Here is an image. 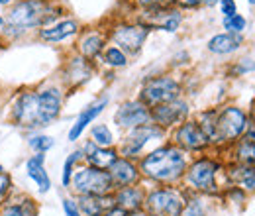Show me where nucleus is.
<instances>
[{
    "mask_svg": "<svg viewBox=\"0 0 255 216\" xmlns=\"http://www.w3.org/2000/svg\"><path fill=\"white\" fill-rule=\"evenodd\" d=\"M63 213L65 216H83L81 211H79V207H77V201L71 199V197L63 199Z\"/></svg>",
    "mask_w": 255,
    "mask_h": 216,
    "instance_id": "36",
    "label": "nucleus"
},
{
    "mask_svg": "<svg viewBox=\"0 0 255 216\" xmlns=\"http://www.w3.org/2000/svg\"><path fill=\"white\" fill-rule=\"evenodd\" d=\"M149 33H151V30L147 26L139 24L137 20L135 22H116V24H112L106 30L108 41L112 45L120 47L129 57L131 55H137L143 49Z\"/></svg>",
    "mask_w": 255,
    "mask_h": 216,
    "instance_id": "9",
    "label": "nucleus"
},
{
    "mask_svg": "<svg viewBox=\"0 0 255 216\" xmlns=\"http://www.w3.org/2000/svg\"><path fill=\"white\" fill-rule=\"evenodd\" d=\"M181 216H206V209H204V205H202V201L198 197H192V199L187 201Z\"/></svg>",
    "mask_w": 255,
    "mask_h": 216,
    "instance_id": "34",
    "label": "nucleus"
},
{
    "mask_svg": "<svg viewBox=\"0 0 255 216\" xmlns=\"http://www.w3.org/2000/svg\"><path fill=\"white\" fill-rule=\"evenodd\" d=\"M226 175L236 187H242L244 191H255V165L232 163L228 165Z\"/></svg>",
    "mask_w": 255,
    "mask_h": 216,
    "instance_id": "26",
    "label": "nucleus"
},
{
    "mask_svg": "<svg viewBox=\"0 0 255 216\" xmlns=\"http://www.w3.org/2000/svg\"><path fill=\"white\" fill-rule=\"evenodd\" d=\"M89 140L96 146H100V148H112L116 144L114 134L108 128V124H93L89 128Z\"/></svg>",
    "mask_w": 255,
    "mask_h": 216,
    "instance_id": "28",
    "label": "nucleus"
},
{
    "mask_svg": "<svg viewBox=\"0 0 255 216\" xmlns=\"http://www.w3.org/2000/svg\"><path fill=\"white\" fill-rule=\"evenodd\" d=\"M12 187H14V183H12V175L0 167V207H2V205L8 201V197L14 193Z\"/></svg>",
    "mask_w": 255,
    "mask_h": 216,
    "instance_id": "33",
    "label": "nucleus"
},
{
    "mask_svg": "<svg viewBox=\"0 0 255 216\" xmlns=\"http://www.w3.org/2000/svg\"><path fill=\"white\" fill-rule=\"evenodd\" d=\"M2 28H4V16H0V31H2Z\"/></svg>",
    "mask_w": 255,
    "mask_h": 216,
    "instance_id": "45",
    "label": "nucleus"
},
{
    "mask_svg": "<svg viewBox=\"0 0 255 216\" xmlns=\"http://www.w3.org/2000/svg\"><path fill=\"white\" fill-rule=\"evenodd\" d=\"M77 207L83 216H102L108 209L114 207L112 195H79Z\"/></svg>",
    "mask_w": 255,
    "mask_h": 216,
    "instance_id": "24",
    "label": "nucleus"
},
{
    "mask_svg": "<svg viewBox=\"0 0 255 216\" xmlns=\"http://www.w3.org/2000/svg\"><path fill=\"white\" fill-rule=\"evenodd\" d=\"M218 6H220V12L224 14V18L234 16V14L238 12V4H236V0H220Z\"/></svg>",
    "mask_w": 255,
    "mask_h": 216,
    "instance_id": "37",
    "label": "nucleus"
},
{
    "mask_svg": "<svg viewBox=\"0 0 255 216\" xmlns=\"http://www.w3.org/2000/svg\"><path fill=\"white\" fill-rule=\"evenodd\" d=\"M189 114H191V104L183 96H179L171 102H165V104L151 108V122L165 132H171L181 122H185L189 118Z\"/></svg>",
    "mask_w": 255,
    "mask_h": 216,
    "instance_id": "14",
    "label": "nucleus"
},
{
    "mask_svg": "<svg viewBox=\"0 0 255 216\" xmlns=\"http://www.w3.org/2000/svg\"><path fill=\"white\" fill-rule=\"evenodd\" d=\"M139 10H155V8H167L175 6V0H131Z\"/></svg>",
    "mask_w": 255,
    "mask_h": 216,
    "instance_id": "35",
    "label": "nucleus"
},
{
    "mask_svg": "<svg viewBox=\"0 0 255 216\" xmlns=\"http://www.w3.org/2000/svg\"><path fill=\"white\" fill-rule=\"evenodd\" d=\"M79 163H83V152H81V148L75 150V152H71V154L67 155V159L63 161L61 185H63L65 189H69V185H71V177H73V173H75V169H77Z\"/></svg>",
    "mask_w": 255,
    "mask_h": 216,
    "instance_id": "31",
    "label": "nucleus"
},
{
    "mask_svg": "<svg viewBox=\"0 0 255 216\" xmlns=\"http://www.w3.org/2000/svg\"><path fill=\"white\" fill-rule=\"evenodd\" d=\"M108 45V35L104 30H96V28H89V30L79 31V39H77V53L83 55L89 61H96L100 57V53L104 51V47Z\"/></svg>",
    "mask_w": 255,
    "mask_h": 216,
    "instance_id": "18",
    "label": "nucleus"
},
{
    "mask_svg": "<svg viewBox=\"0 0 255 216\" xmlns=\"http://www.w3.org/2000/svg\"><path fill=\"white\" fill-rule=\"evenodd\" d=\"M2 104H4V98H2V94H0V110H2Z\"/></svg>",
    "mask_w": 255,
    "mask_h": 216,
    "instance_id": "46",
    "label": "nucleus"
},
{
    "mask_svg": "<svg viewBox=\"0 0 255 216\" xmlns=\"http://www.w3.org/2000/svg\"><path fill=\"white\" fill-rule=\"evenodd\" d=\"M14 2H16V0H0V6H2V8H10Z\"/></svg>",
    "mask_w": 255,
    "mask_h": 216,
    "instance_id": "42",
    "label": "nucleus"
},
{
    "mask_svg": "<svg viewBox=\"0 0 255 216\" xmlns=\"http://www.w3.org/2000/svg\"><path fill=\"white\" fill-rule=\"evenodd\" d=\"M108 102H110V96L108 94H104V96H100V98H96L95 102H91L89 106H85L83 110H81V114L77 116V120L71 124V128H69V134H67V138H69V142L71 144H75V142H79L81 138H83V134L93 126L96 118L104 112V108L108 106Z\"/></svg>",
    "mask_w": 255,
    "mask_h": 216,
    "instance_id": "16",
    "label": "nucleus"
},
{
    "mask_svg": "<svg viewBox=\"0 0 255 216\" xmlns=\"http://www.w3.org/2000/svg\"><path fill=\"white\" fill-rule=\"evenodd\" d=\"M187 201V189L177 185H159L147 191L143 211L149 216H181Z\"/></svg>",
    "mask_w": 255,
    "mask_h": 216,
    "instance_id": "6",
    "label": "nucleus"
},
{
    "mask_svg": "<svg viewBox=\"0 0 255 216\" xmlns=\"http://www.w3.org/2000/svg\"><path fill=\"white\" fill-rule=\"evenodd\" d=\"M61 16L63 10H57L55 2L51 0H16L4 16L2 35L8 41H16L57 22Z\"/></svg>",
    "mask_w": 255,
    "mask_h": 216,
    "instance_id": "2",
    "label": "nucleus"
},
{
    "mask_svg": "<svg viewBox=\"0 0 255 216\" xmlns=\"http://www.w3.org/2000/svg\"><path fill=\"white\" fill-rule=\"evenodd\" d=\"M147 191L139 185H129V187H120L114 189L112 197H114V205L120 207L126 213H137L143 211V201H145Z\"/></svg>",
    "mask_w": 255,
    "mask_h": 216,
    "instance_id": "21",
    "label": "nucleus"
},
{
    "mask_svg": "<svg viewBox=\"0 0 255 216\" xmlns=\"http://www.w3.org/2000/svg\"><path fill=\"white\" fill-rule=\"evenodd\" d=\"M234 154H236V163H248L255 165V144L240 138L234 144Z\"/></svg>",
    "mask_w": 255,
    "mask_h": 216,
    "instance_id": "30",
    "label": "nucleus"
},
{
    "mask_svg": "<svg viewBox=\"0 0 255 216\" xmlns=\"http://www.w3.org/2000/svg\"><path fill=\"white\" fill-rule=\"evenodd\" d=\"M206 134L210 148L216 146H234L248 128V114L240 106L228 104L222 108H206L194 118Z\"/></svg>",
    "mask_w": 255,
    "mask_h": 216,
    "instance_id": "4",
    "label": "nucleus"
},
{
    "mask_svg": "<svg viewBox=\"0 0 255 216\" xmlns=\"http://www.w3.org/2000/svg\"><path fill=\"white\" fill-rule=\"evenodd\" d=\"M96 73L95 61L85 59L79 53L69 55L63 61L61 67V81H63V89H79L83 85H87Z\"/></svg>",
    "mask_w": 255,
    "mask_h": 216,
    "instance_id": "13",
    "label": "nucleus"
},
{
    "mask_svg": "<svg viewBox=\"0 0 255 216\" xmlns=\"http://www.w3.org/2000/svg\"><path fill=\"white\" fill-rule=\"evenodd\" d=\"M167 136L165 130H161L159 126H155L153 122L137 126L133 130H128L126 136L122 138L120 146H118V154L128 159H139L141 155L145 154V148L155 142V140H163Z\"/></svg>",
    "mask_w": 255,
    "mask_h": 216,
    "instance_id": "10",
    "label": "nucleus"
},
{
    "mask_svg": "<svg viewBox=\"0 0 255 216\" xmlns=\"http://www.w3.org/2000/svg\"><path fill=\"white\" fill-rule=\"evenodd\" d=\"M45 157H47L45 154H33L24 163L26 175H28L30 181H33V185L37 187L39 195H45V193L51 191V177L45 169Z\"/></svg>",
    "mask_w": 255,
    "mask_h": 216,
    "instance_id": "22",
    "label": "nucleus"
},
{
    "mask_svg": "<svg viewBox=\"0 0 255 216\" xmlns=\"http://www.w3.org/2000/svg\"><path fill=\"white\" fill-rule=\"evenodd\" d=\"M171 142L179 150H183L185 154H202V152H206L210 148V142H208L206 134L202 132L200 124L196 122L194 118H187L177 128H173Z\"/></svg>",
    "mask_w": 255,
    "mask_h": 216,
    "instance_id": "11",
    "label": "nucleus"
},
{
    "mask_svg": "<svg viewBox=\"0 0 255 216\" xmlns=\"http://www.w3.org/2000/svg\"><path fill=\"white\" fill-rule=\"evenodd\" d=\"M26 144H28V148L32 150L33 154H47L55 146V138H51V136H47L43 132H30Z\"/></svg>",
    "mask_w": 255,
    "mask_h": 216,
    "instance_id": "29",
    "label": "nucleus"
},
{
    "mask_svg": "<svg viewBox=\"0 0 255 216\" xmlns=\"http://www.w3.org/2000/svg\"><path fill=\"white\" fill-rule=\"evenodd\" d=\"M248 4H250V6H255V0H248Z\"/></svg>",
    "mask_w": 255,
    "mask_h": 216,
    "instance_id": "47",
    "label": "nucleus"
},
{
    "mask_svg": "<svg viewBox=\"0 0 255 216\" xmlns=\"http://www.w3.org/2000/svg\"><path fill=\"white\" fill-rule=\"evenodd\" d=\"M255 69V63L252 59H240L238 61V67L234 69V73L236 75H246V73H250V71H254Z\"/></svg>",
    "mask_w": 255,
    "mask_h": 216,
    "instance_id": "39",
    "label": "nucleus"
},
{
    "mask_svg": "<svg viewBox=\"0 0 255 216\" xmlns=\"http://www.w3.org/2000/svg\"><path fill=\"white\" fill-rule=\"evenodd\" d=\"M222 26L228 33H242V31L246 30V26H248V20H246L242 14H238V12H236L234 16L224 18Z\"/></svg>",
    "mask_w": 255,
    "mask_h": 216,
    "instance_id": "32",
    "label": "nucleus"
},
{
    "mask_svg": "<svg viewBox=\"0 0 255 216\" xmlns=\"http://www.w3.org/2000/svg\"><path fill=\"white\" fill-rule=\"evenodd\" d=\"M81 152H83V163L93 165L96 169H104V171H108L110 165L120 157L116 146H112V148H100V146L93 144L91 140H87L83 144Z\"/></svg>",
    "mask_w": 255,
    "mask_h": 216,
    "instance_id": "20",
    "label": "nucleus"
},
{
    "mask_svg": "<svg viewBox=\"0 0 255 216\" xmlns=\"http://www.w3.org/2000/svg\"><path fill=\"white\" fill-rule=\"evenodd\" d=\"M104 67H108V69H124L128 63H129V55L124 53L120 47H116V45H106L104 47V51L100 53V57H98Z\"/></svg>",
    "mask_w": 255,
    "mask_h": 216,
    "instance_id": "27",
    "label": "nucleus"
},
{
    "mask_svg": "<svg viewBox=\"0 0 255 216\" xmlns=\"http://www.w3.org/2000/svg\"><path fill=\"white\" fill-rule=\"evenodd\" d=\"M81 31V24L75 20V18H63V20H57L49 26H43L35 31V37L47 45H59L67 39L79 35Z\"/></svg>",
    "mask_w": 255,
    "mask_h": 216,
    "instance_id": "17",
    "label": "nucleus"
},
{
    "mask_svg": "<svg viewBox=\"0 0 255 216\" xmlns=\"http://www.w3.org/2000/svg\"><path fill=\"white\" fill-rule=\"evenodd\" d=\"M0 216H39V207L30 195L12 193L0 207Z\"/></svg>",
    "mask_w": 255,
    "mask_h": 216,
    "instance_id": "23",
    "label": "nucleus"
},
{
    "mask_svg": "<svg viewBox=\"0 0 255 216\" xmlns=\"http://www.w3.org/2000/svg\"><path fill=\"white\" fill-rule=\"evenodd\" d=\"M135 20L139 24L147 26L149 30L175 33V31H179L181 24H183V10H179L177 6L155 8V10H141Z\"/></svg>",
    "mask_w": 255,
    "mask_h": 216,
    "instance_id": "12",
    "label": "nucleus"
},
{
    "mask_svg": "<svg viewBox=\"0 0 255 216\" xmlns=\"http://www.w3.org/2000/svg\"><path fill=\"white\" fill-rule=\"evenodd\" d=\"M108 175L114 183V189H120V187H129V185H137L141 181V173H139V165L135 159H128V157H118L110 169H108Z\"/></svg>",
    "mask_w": 255,
    "mask_h": 216,
    "instance_id": "19",
    "label": "nucleus"
},
{
    "mask_svg": "<svg viewBox=\"0 0 255 216\" xmlns=\"http://www.w3.org/2000/svg\"><path fill=\"white\" fill-rule=\"evenodd\" d=\"M69 189L79 197V195H112L114 193V183L104 169H96L93 165L79 163Z\"/></svg>",
    "mask_w": 255,
    "mask_h": 216,
    "instance_id": "7",
    "label": "nucleus"
},
{
    "mask_svg": "<svg viewBox=\"0 0 255 216\" xmlns=\"http://www.w3.org/2000/svg\"><path fill=\"white\" fill-rule=\"evenodd\" d=\"M129 216H149L145 211H137V213H129Z\"/></svg>",
    "mask_w": 255,
    "mask_h": 216,
    "instance_id": "44",
    "label": "nucleus"
},
{
    "mask_svg": "<svg viewBox=\"0 0 255 216\" xmlns=\"http://www.w3.org/2000/svg\"><path fill=\"white\" fill-rule=\"evenodd\" d=\"M220 0H204V6H216Z\"/></svg>",
    "mask_w": 255,
    "mask_h": 216,
    "instance_id": "43",
    "label": "nucleus"
},
{
    "mask_svg": "<svg viewBox=\"0 0 255 216\" xmlns=\"http://www.w3.org/2000/svg\"><path fill=\"white\" fill-rule=\"evenodd\" d=\"M242 43H244L242 33H228V31H224V33L212 35V37L208 39L206 47H208V51L214 53V55H230V53L238 51V49L242 47Z\"/></svg>",
    "mask_w": 255,
    "mask_h": 216,
    "instance_id": "25",
    "label": "nucleus"
},
{
    "mask_svg": "<svg viewBox=\"0 0 255 216\" xmlns=\"http://www.w3.org/2000/svg\"><path fill=\"white\" fill-rule=\"evenodd\" d=\"M151 122V110L139 100V98H129L124 100L116 112H114V124L120 128V130H133L137 126H143V124Z\"/></svg>",
    "mask_w": 255,
    "mask_h": 216,
    "instance_id": "15",
    "label": "nucleus"
},
{
    "mask_svg": "<svg viewBox=\"0 0 255 216\" xmlns=\"http://www.w3.org/2000/svg\"><path fill=\"white\" fill-rule=\"evenodd\" d=\"M189 161V154L179 150L173 142H165L145 152L137 159V165L141 177L155 185H179Z\"/></svg>",
    "mask_w": 255,
    "mask_h": 216,
    "instance_id": "3",
    "label": "nucleus"
},
{
    "mask_svg": "<svg viewBox=\"0 0 255 216\" xmlns=\"http://www.w3.org/2000/svg\"><path fill=\"white\" fill-rule=\"evenodd\" d=\"M244 140H248V142H254L255 144V114L248 120V128H246V134L242 136Z\"/></svg>",
    "mask_w": 255,
    "mask_h": 216,
    "instance_id": "40",
    "label": "nucleus"
},
{
    "mask_svg": "<svg viewBox=\"0 0 255 216\" xmlns=\"http://www.w3.org/2000/svg\"><path fill=\"white\" fill-rule=\"evenodd\" d=\"M65 104L61 85H43L35 89H20L8 106V122L24 132H41L55 122Z\"/></svg>",
    "mask_w": 255,
    "mask_h": 216,
    "instance_id": "1",
    "label": "nucleus"
},
{
    "mask_svg": "<svg viewBox=\"0 0 255 216\" xmlns=\"http://www.w3.org/2000/svg\"><path fill=\"white\" fill-rule=\"evenodd\" d=\"M222 171V163L212 155H198L189 161L187 171L183 175L185 189L198 195H214L218 193V173Z\"/></svg>",
    "mask_w": 255,
    "mask_h": 216,
    "instance_id": "5",
    "label": "nucleus"
},
{
    "mask_svg": "<svg viewBox=\"0 0 255 216\" xmlns=\"http://www.w3.org/2000/svg\"><path fill=\"white\" fill-rule=\"evenodd\" d=\"M175 6L179 10H194V8L204 6V0H175Z\"/></svg>",
    "mask_w": 255,
    "mask_h": 216,
    "instance_id": "38",
    "label": "nucleus"
},
{
    "mask_svg": "<svg viewBox=\"0 0 255 216\" xmlns=\"http://www.w3.org/2000/svg\"><path fill=\"white\" fill-rule=\"evenodd\" d=\"M183 94L181 81L173 75H155L143 81L141 89H139V100L151 110L159 104L171 102L175 98H179Z\"/></svg>",
    "mask_w": 255,
    "mask_h": 216,
    "instance_id": "8",
    "label": "nucleus"
},
{
    "mask_svg": "<svg viewBox=\"0 0 255 216\" xmlns=\"http://www.w3.org/2000/svg\"><path fill=\"white\" fill-rule=\"evenodd\" d=\"M102 216H129V213L122 211L120 207H116V205H114L112 209H108V211H106V213H104Z\"/></svg>",
    "mask_w": 255,
    "mask_h": 216,
    "instance_id": "41",
    "label": "nucleus"
}]
</instances>
